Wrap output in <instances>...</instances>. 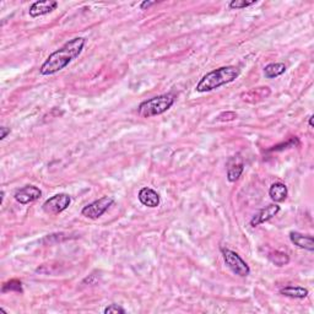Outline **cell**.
<instances>
[{
    "instance_id": "6da1fadb",
    "label": "cell",
    "mask_w": 314,
    "mask_h": 314,
    "mask_svg": "<svg viewBox=\"0 0 314 314\" xmlns=\"http://www.w3.org/2000/svg\"><path fill=\"white\" fill-rule=\"evenodd\" d=\"M86 38L84 37H75L66 42L63 47L51 54L47 58V60L42 64L39 68L41 75L50 76L59 73L60 70L65 69L73 60L76 59L84 51Z\"/></svg>"
},
{
    "instance_id": "7a4b0ae2",
    "label": "cell",
    "mask_w": 314,
    "mask_h": 314,
    "mask_svg": "<svg viewBox=\"0 0 314 314\" xmlns=\"http://www.w3.org/2000/svg\"><path fill=\"white\" fill-rule=\"evenodd\" d=\"M238 76L239 70L236 66H222V68L212 70V71L204 75L200 79V81L198 82L195 90L200 93L209 92V91L216 90V88L224 86V85L233 82Z\"/></svg>"
},
{
    "instance_id": "3957f363",
    "label": "cell",
    "mask_w": 314,
    "mask_h": 314,
    "mask_svg": "<svg viewBox=\"0 0 314 314\" xmlns=\"http://www.w3.org/2000/svg\"><path fill=\"white\" fill-rule=\"evenodd\" d=\"M173 103H175L173 94H160V96L152 97V99L146 100L144 102L140 103L138 113L142 118L155 117V115H160L168 111L173 106Z\"/></svg>"
},
{
    "instance_id": "277c9868",
    "label": "cell",
    "mask_w": 314,
    "mask_h": 314,
    "mask_svg": "<svg viewBox=\"0 0 314 314\" xmlns=\"http://www.w3.org/2000/svg\"><path fill=\"white\" fill-rule=\"evenodd\" d=\"M222 257H224L225 264L227 265V268L230 269L234 275L240 276V277H247L251 274V269H249L248 264L240 258L238 253L231 251L227 248H221Z\"/></svg>"
},
{
    "instance_id": "5b68a950",
    "label": "cell",
    "mask_w": 314,
    "mask_h": 314,
    "mask_svg": "<svg viewBox=\"0 0 314 314\" xmlns=\"http://www.w3.org/2000/svg\"><path fill=\"white\" fill-rule=\"evenodd\" d=\"M114 204V198L112 197H102L99 200H94L93 203L88 204L81 210V215L85 218L96 220L105 214L106 211Z\"/></svg>"
},
{
    "instance_id": "8992f818",
    "label": "cell",
    "mask_w": 314,
    "mask_h": 314,
    "mask_svg": "<svg viewBox=\"0 0 314 314\" xmlns=\"http://www.w3.org/2000/svg\"><path fill=\"white\" fill-rule=\"evenodd\" d=\"M70 204H71L70 195L60 193L53 195L50 199L45 200L43 205H42V209H43V211L48 215H58L60 214V212H63L64 210L68 209Z\"/></svg>"
},
{
    "instance_id": "52a82bcc",
    "label": "cell",
    "mask_w": 314,
    "mask_h": 314,
    "mask_svg": "<svg viewBox=\"0 0 314 314\" xmlns=\"http://www.w3.org/2000/svg\"><path fill=\"white\" fill-rule=\"evenodd\" d=\"M41 195H42L41 189L36 187V185H25L23 188L16 190L14 198L17 203L22 204V205H26V204L33 203V201L38 200L39 198H41Z\"/></svg>"
},
{
    "instance_id": "ba28073f",
    "label": "cell",
    "mask_w": 314,
    "mask_h": 314,
    "mask_svg": "<svg viewBox=\"0 0 314 314\" xmlns=\"http://www.w3.org/2000/svg\"><path fill=\"white\" fill-rule=\"evenodd\" d=\"M280 211V206L277 203L270 204V205L265 206L264 209L259 210V211L253 216V219L251 220V226L252 227H257L259 225L265 224V222H268L271 219L274 218V216H276L279 214Z\"/></svg>"
},
{
    "instance_id": "9c48e42d",
    "label": "cell",
    "mask_w": 314,
    "mask_h": 314,
    "mask_svg": "<svg viewBox=\"0 0 314 314\" xmlns=\"http://www.w3.org/2000/svg\"><path fill=\"white\" fill-rule=\"evenodd\" d=\"M243 171H245V163H243V158L240 157V155H236V156H232L228 160L227 179L231 183L238 181Z\"/></svg>"
},
{
    "instance_id": "30bf717a",
    "label": "cell",
    "mask_w": 314,
    "mask_h": 314,
    "mask_svg": "<svg viewBox=\"0 0 314 314\" xmlns=\"http://www.w3.org/2000/svg\"><path fill=\"white\" fill-rule=\"evenodd\" d=\"M58 8V3L54 0H43V2H36L30 7L29 14L31 17L43 16L52 13Z\"/></svg>"
},
{
    "instance_id": "8fae6325",
    "label": "cell",
    "mask_w": 314,
    "mask_h": 314,
    "mask_svg": "<svg viewBox=\"0 0 314 314\" xmlns=\"http://www.w3.org/2000/svg\"><path fill=\"white\" fill-rule=\"evenodd\" d=\"M270 93L271 91L268 86L255 87L252 88V90L247 91V92H243L240 94V99L247 103H258L264 101L265 99H268V97L270 96Z\"/></svg>"
},
{
    "instance_id": "7c38bea8",
    "label": "cell",
    "mask_w": 314,
    "mask_h": 314,
    "mask_svg": "<svg viewBox=\"0 0 314 314\" xmlns=\"http://www.w3.org/2000/svg\"><path fill=\"white\" fill-rule=\"evenodd\" d=\"M138 198L140 203H141L144 206L157 207L160 205V195H158L157 191H155L154 189L151 188L145 187L140 189Z\"/></svg>"
},
{
    "instance_id": "4fadbf2b",
    "label": "cell",
    "mask_w": 314,
    "mask_h": 314,
    "mask_svg": "<svg viewBox=\"0 0 314 314\" xmlns=\"http://www.w3.org/2000/svg\"><path fill=\"white\" fill-rule=\"evenodd\" d=\"M289 239L298 248L306 249L308 252H314V240L312 236H307V234H302L300 232H291Z\"/></svg>"
},
{
    "instance_id": "5bb4252c",
    "label": "cell",
    "mask_w": 314,
    "mask_h": 314,
    "mask_svg": "<svg viewBox=\"0 0 314 314\" xmlns=\"http://www.w3.org/2000/svg\"><path fill=\"white\" fill-rule=\"evenodd\" d=\"M269 195L274 203H282V201H285V199L288 195L287 187L281 182L273 183V184L270 185Z\"/></svg>"
},
{
    "instance_id": "9a60e30c",
    "label": "cell",
    "mask_w": 314,
    "mask_h": 314,
    "mask_svg": "<svg viewBox=\"0 0 314 314\" xmlns=\"http://www.w3.org/2000/svg\"><path fill=\"white\" fill-rule=\"evenodd\" d=\"M280 294L289 298H297V300H303L308 296V289L301 286H286L280 289Z\"/></svg>"
},
{
    "instance_id": "2e32d148",
    "label": "cell",
    "mask_w": 314,
    "mask_h": 314,
    "mask_svg": "<svg viewBox=\"0 0 314 314\" xmlns=\"http://www.w3.org/2000/svg\"><path fill=\"white\" fill-rule=\"evenodd\" d=\"M286 65L283 63H271L264 68V75L267 79H275L285 74Z\"/></svg>"
},
{
    "instance_id": "e0dca14e",
    "label": "cell",
    "mask_w": 314,
    "mask_h": 314,
    "mask_svg": "<svg viewBox=\"0 0 314 314\" xmlns=\"http://www.w3.org/2000/svg\"><path fill=\"white\" fill-rule=\"evenodd\" d=\"M268 258H269V260L273 264H275L276 267H285V265H287L289 263V257L286 253L280 252V251H275V252H271L269 255H268Z\"/></svg>"
},
{
    "instance_id": "ac0fdd59",
    "label": "cell",
    "mask_w": 314,
    "mask_h": 314,
    "mask_svg": "<svg viewBox=\"0 0 314 314\" xmlns=\"http://www.w3.org/2000/svg\"><path fill=\"white\" fill-rule=\"evenodd\" d=\"M19 292V294H22V282L17 279H13L10 281L5 282L2 287V292L5 294V292Z\"/></svg>"
},
{
    "instance_id": "d6986e66",
    "label": "cell",
    "mask_w": 314,
    "mask_h": 314,
    "mask_svg": "<svg viewBox=\"0 0 314 314\" xmlns=\"http://www.w3.org/2000/svg\"><path fill=\"white\" fill-rule=\"evenodd\" d=\"M298 144H300V142H298V139L297 138H292V139H289L288 141H286L285 144L274 146L273 149H270V151H281V150H283V149L295 148V146L298 145Z\"/></svg>"
},
{
    "instance_id": "ffe728a7",
    "label": "cell",
    "mask_w": 314,
    "mask_h": 314,
    "mask_svg": "<svg viewBox=\"0 0 314 314\" xmlns=\"http://www.w3.org/2000/svg\"><path fill=\"white\" fill-rule=\"evenodd\" d=\"M257 0H253V2H246V0H233L230 3V9H245L247 7H251V5L255 4Z\"/></svg>"
},
{
    "instance_id": "44dd1931",
    "label": "cell",
    "mask_w": 314,
    "mask_h": 314,
    "mask_svg": "<svg viewBox=\"0 0 314 314\" xmlns=\"http://www.w3.org/2000/svg\"><path fill=\"white\" fill-rule=\"evenodd\" d=\"M103 313L105 314H124L126 313V309L123 307L118 306V304H109L103 309Z\"/></svg>"
},
{
    "instance_id": "7402d4cb",
    "label": "cell",
    "mask_w": 314,
    "mask_h": 314,
    "mask_svg": "<svg viewBox=\"0 0 314 314\" xmlns=\"http://www.w3.org/2000/svg\"><path fill=\"white\" fill-rule=\"evenodd\" d=\"M237 118V114L234 112H224L218 117L219 122H231Z\"/></svg>"
},
{
    "instance_id": "603a6c76",
    "label": "cell",
    "mask_w": 314,
    "mask_h": 314,
    "mask_svg": "<svg viewBox=\"0 0 314 314\" xmlns=\"http://www.w3.org/2000/svg\"><path fill=\"white\" fill-rule=\"evenodd\" d=\"M10 128H7V127H2L0 128V140H4L7 136L10 134Z\"/></svg>"
},
{
    "instance_id": "cb8c5ba5",
    "label": "cell",
    "mask_w": 314,
    "mask_h": 314,
    "mask_svg": "<svg viewBox=\"0 0 314 314\" xmlns=\"http://www.w3.org/2000/svg\"><path fill=\"white\" fill-rule=\"evenodd\" d=\"M154 4H156V3H155V2H144V3H141V5H140V9H141V10H146V9L152 7Z\"/></svg>"
},
{
    "instance_id": "d4e9b609",
    "label": "cell",
    "mask_w": 314,
    "mask_h": 314,
    "mask_svg": "<svg viewBox=\"0 0 314 314\" xmlns=\"http://www.w3.org/2000/svg\"><path fill=\"white\" fill-rule=\"evenodd\" d=\"M309 127L313 128V115H310L309 117Z\"/></svg>"
},
{
    "instance_id": "484cf974",
    "label": "cell",
    "mask_w": 314,
    "mask_h": 314,
    "mask_svg": "<svg viewBox=\"0 0 314 314\" xmlns=\"http://www.w3.org/2000/svg\"><path fill=\"white\" fill-rule=\"evenodd\" d=\"M4 195H5L4 190H2V201H0V203H2V204H3V201H4Z\"/></svg>"
}]
</instances>
